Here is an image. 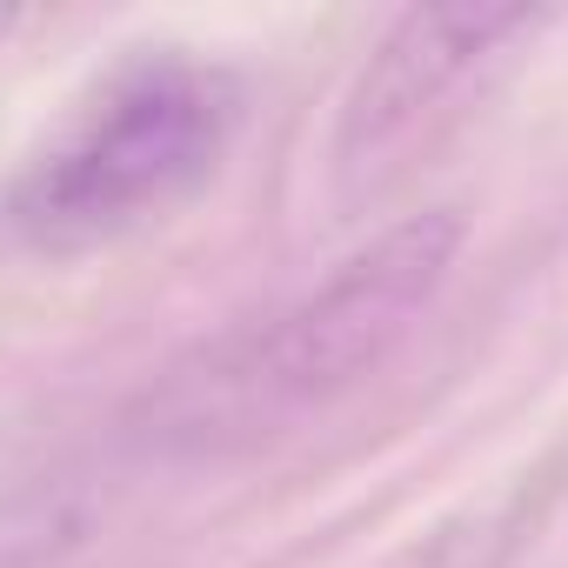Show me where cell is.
Wrapping results in <instances>:
<instances>
[{"label": "cell", "instance_id": "6da1fadb", "mask_svg": "<svg viewBox=\"0 0 568 568\" xmlns=\"http://www.w3.org/2000/svg\"><path fill=\"white\" fill-rule=\"evenodd\" d=\"M247 94L194 54H141L114 68L68 128L21 168L8 227L41 254H88L181 214L227 161Z\"/></svg>", "mask_w": 568, "mask_h": 568}, {"label": "cell", "instance_id": "7a4b0ae2", "mask_svg": "<svg viewBox=\"0 0 568 568\" xmlns=\"http://www.w3.org/2000/svg\"><path fill=\"white\" fill-rule=\"evenodd\" d=\"M462 234H468L462 207H422L388 234H375L368 247H355L302 308H288L254 342L241 368L221 375V395L241 402L247 422H267L322 395H342L348 382L382 368L422 322V308L442 295Z\"/></svg>", "mask_w": 568, "mask_h": 568}, {"label": "cell", "instance_id": "3957f363", "mask_svg": "<svg viewBox=\"0 0 568 568\" xmlns=\"http://www.w3.org/2000/svg\"><path fill=\"white\" fill-rule=\"evenodd\" d=\"M528 8L508 0H422L408 8L382 48L362 61L348 101H342V128H335V168L348 187H368L375 168L428 121V108L515 28H528Z\"/></svg>", "mask_w": 568, "mask_h": 568}]
</instances>
